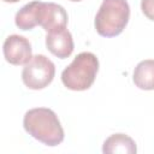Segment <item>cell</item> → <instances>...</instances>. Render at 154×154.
<instances>
[{
	"instance_id": "obj_4",
	"label": "cell",
	"mask_w": 154,
	"mask_h": 154,
	"mask_svg": "<svg viewBox=\"0 0 154 154\" xmlns=\"http://www.w3.org/2000/svg\"><path fill=\"white\" fill-rule=\"evenodd\" d=\"M54 75L55 66L53 61L43 54H37L25 64L22 71V81L29 89L38 90L51 84Z\"/></svg>"
},
{
	"instance_id": "obj_13",
	"label": "cell",
	"mask_w": 154,
	"mask_h": 154,
	"mask_svg": "<svg viewBox=\"0 0 154 154\" xmlns=\"http://www.w3.org/2000/svg\"><path fill=\"white\" fill-rule=\"evenodd\" d=\"M70 1H82V0H70Z\"/></svg>"
},
{
	"instance_id": "obj_9",
	"label": "cell",
	"mask_w": 154,
	"mask_h": 154,
	"mask_svg": "<svg viewBox=\"0 0 154 154\" xmlns=\"http://www.w3.org/2000/svg\"><path fill=\"white\" fill-rule=\"evenodd\" d=\"M137 152L135 141L129 137L125 134H113L106 141L102 146V153L105 154H114V153H122V154H135Z\"/></svg>"
},
{
	"instance_id": "obj_12",
	"label": "cell",
	"mask_w": 154,
	"mask_h": 154,
	"mask_svg": "<svg viewBox=\"0 0 154 154\" xmlns=\"http://www.w3.org/2000/svg\"><path fill=\"white\" fill-rule=\"evenodd\" d=\"M2 1H5V2H18L20 0H2Z\"/></svg>"
},
{
	"instance_id": "obj_10",
	"label": "cell",
	"mask_w": 154,
	"mask_h": 154,
	"mask_svg": "<svg viewBox=\"0 0 154 154\" xmlns=\"http://www.w3.org/2000/svg\"><path fill=\"white\" fill-rule=\"evenodd\" d=\"M132 81L142 90H154V60L147 59L138 63L134 70Z\"/></svg>"
},
{
	"instance_id": "obj_3",
	"label": "cell",
	"mask_w": 154,
	"mask_h": 154,
	"mask_svg": "<svg viewBox=\"0 0 154 154\" xmlns=\"http://www.w3.org/2000/svg\"><path fill=\"white\" fill-rule=\"evenodd\" d=\"M130 18V7L126 0H103L96 16L95 29L100 36L114 37L126 26Z\"/></svg>"
},
{
	"instance_id": "obj_11",
	"label": "cell",
	"mask_w": 154,
	"mask_h": 154,
	"mask_svg": "<svg viewBox=\"0 0 154 154\" xmlns=\"http://www.w3.org/2000/svg\"><path fill=\"white\" fill-rule=\"evenodd\" d=\"M141 10L148 19L154 20V0H142Z\"/></svg>"
},
{
	"instance_id": "obj_7",
	"label": "cell",
	"mask_w": 154,
	"mask_h": 154,
	"mask_svg": "<svg viewBox=\"0 0 154 154\" xmlns=\"http://www.w3.org/2000/svg\"><path fill=\"white\" fill-rule=\"evenodd\" d=\"M46 46L53 55L60 59L69 58L72 54L75 47L72 35L66 28L47 32Z\"/></svg>"
},
{
	"instance_id": "obj_6",
	"label": "cell",
	"mask_w": 154,
	"mask_h": 154,
	"mask_svg": "<svg viewBox=\"0 0 154 154\" xmlns=\"http://www.w3.org/2000/svg\"><path fill=\"white\" fill-rule=\"evenodd\" d=\"M67 13L65 8L54 2H42L40 10V25L47 31L66 28Z\"/></svg>"
},
{
	"instance_id": "obj_5",
	"label": "cell",
	"mask_w": 154,
	"mask_h": 154,
	"mask_svg": "<svg viewBox=\"0 0 154 154\" xmlns=\"http://www.w3.org/2000/svg\"><path fill=\"white\" fill-rule=\"evenodd\" d=\"M2 51L6 61L12 65H25L32 58V49L29 40L19 35H10L6 37Z\"/></svg>"
},
{
	"instance_id": "obj_1",
	"label": "cell",
	"mask_w": 154,
	"mask_h": 154,
	"mask_svg": "<svg viewBox=\"0 0 154 154\" xmlns=\"http://www.w3.org/2000/svg\"><path fill=\"white\" fill-rule=\"evenodd\" d=\"M25 131L41 143L55 147L64 141V129L58 116L46 107L29 109L23 118Z\"/></svg>"
},
{
	"instance_id": "obj_8",
	"label": "cell",
	"mask_w": 154,
	"mask_h": 154,
	"mask_svg": "<svg viewBox=\"0 0 154 154\" xmlns=\"http://www.w3.org/2000/svg\"><path fill=\"white\" fill-rule=\"evenodd\" d=\"M42 1H31L24 5L14 17L16 25L20 30H31L36 25H40V10Z\"/></svg>"
},
{
	"instance_id": "obj_2",
	"label": "cell",
	"mask_w": 154,
	"mask_h": 154,
	"mask_svg": "<svg viewBox=\"0 0 154 154\" xmlns=\"http://www.w3.org/2000/svg\"><path fill=\"white\" fill-rule=\"evenodd\" d=\"M97 71L99 60L96 55L90 52H82L64 69L61 82L70 90H87L93 85Z\"/></svg>"
}]
</instances>
